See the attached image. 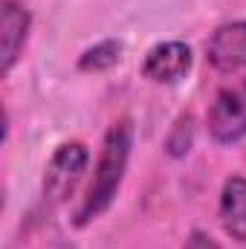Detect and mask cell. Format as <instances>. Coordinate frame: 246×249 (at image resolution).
Wrapping results in <instances>:
<instances>
[{"label":"cell","instance_id":"cell-4","mask_svg":"<svg viewBox=\"0 0 246 249\" xmlns=\"http://www.w3.org/2000/svg\"><path fill=\"white\" fill-rule=\"evenodd\" d=\"M206 58L220 72H235L246 67V20L223 23L206 44Z\"/></svg>","mask_w":246,"mask_h":249},{"label":"cell","instance_id":"cell-7","mask_svg":"<svg viewBox=\"0 0 246 249\" xmlns=\"http://www.w3.org/2000/svg\"><path fill=\"white\" fill-rule=\"evenodd\" d=\"M220 220L226 235L246 244V177H229L220 194Z\"/></svg>","mask_w":246,"mask_h":249},{"label":"cell","instance_id":"cell-8","mask_svg":"<svg viewBox=\"0 0 246 249\" xmlns=\"http://www.w3.org/2000/svg\"><path fill=\"white\" fill-rule=\"evenodd\" d=\"M119 58H122V44L119 41H102L78 58V70L81 72H102V70L116 67Z\"/></svg>","mask_w":246,"mask_h":249},{"label":"cell","instance_id":"cell-1","mask_svg":"<svg viewBox=\"0 0 246 249\" xmlns=\"http://www.w3.org/2000/svg\"><path fill=\"white\" fill-rule=\"evenodd\" d=\"M130 142H133V127L127 119L116 122L107 136H105V148L93 174V183L87 188L78 212H75V226H87L93 217H99L116 197V191L122 186L124 168H127V157H130Z\"/></svg>","mask_w":246,"mask_h":249},{"label":"cell","instance_id":"cell-9","mask_svg":"<svg viewBox=\"0 0 246 249\" xmlns=\"http://www.w3.org/2000/svg\"><path fill=\"white\" fill-rule=\"evenodd\" d=\"M194 145V119L191 116H180L177 124L171 127L168 139H165V148L171 157H185Z\"/></svg>","mask_w":246,"mask_h":249},{"label":"cell","instance_id":"cell-2","mask_svg":"<svg viewBox=\"0 0 246 249\" xmlns=\"http://www.w3.org/2000/svg\"><path fill=\"white\" fill-rule=\"evenodd\" d=\"M209 133L229 145L246 136V78L226 84L209 107Z\"/></svg>","mask_w":246,"mask_h":249},{"label":"cell","instance_id":"cell-6","mask_svg":"<svg viewBox=\"0 0 246 249\" xmlns=\"http://www.w3.org/2000/svg\"><path fill=\"white\" fill-rule=\"evenodd\" d=\"M191 70V50L180 41L157 44L142 64V75L157 84H174Z\"/></svg>","mask_w":246,"mask_h":249},{"label":"cell","instance_id":"cell-5","mask_svg":"<svg viewBox=\"0 0 246 249\" xmlns=\"http://www.w3.org/2000/svg\"><path fill=\"white\" fill-rule=\"evenodd\" d=\"M29 12L15 3V0H3L0 3V70L9 72L23 44H26V35H29Z\"/></svg>","mask_w":246,"mask_h":249},{"label":"cell","instance_id":"cell-3","mask_svg":"<svg viewBox=\"0 0 246 249\" xmlns=\"http://www.w3.org/2000/svg\"><path fill=\"white\" fill-rule=\"evenodd\" d=\"M84 168H87V148L81 142L61 145L44 171V197L53 203H64L72 194V188L78 186Z\"/></svg>","mask_w":246,"mask_h":249},{"label":"cell","instance_id":"cell-10","mask_svg":"<svg viewBox=\"0 0 246 249\" xmlns=\"http://www.w3.org/2000/svg\"><path fill=\"white\" fill-rule=\"evenodd\" d=\"M185 249H220L206 232H191L188 241H185Z\"/></svg>","mask_w":246,"mask_h":249}]
</instances>
